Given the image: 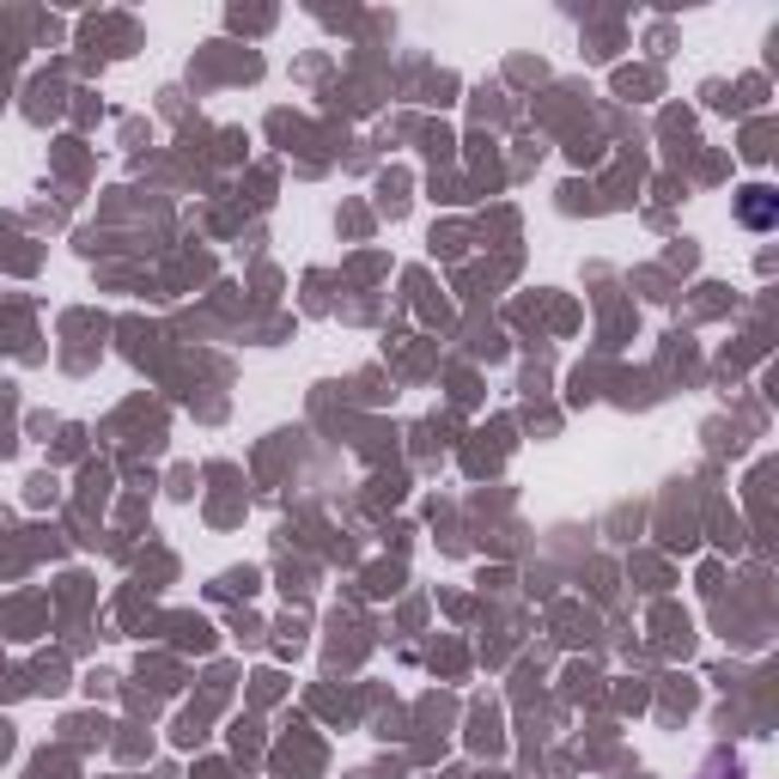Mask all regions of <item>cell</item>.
Here are the masks:
<instances>
[{"instance_id": "6da1fadb", "label": "cell", "mask_w": 779, "mask_h": 779, "mask_svg": "<svg viewBox=\"0 0 779 779\" xmlns=\"http://www.w3.org/2000/svg\"><path fill=\"white\" fill-rule=\"evenodd\" d=\"M737 213H743V226H750V232H767L779 220V196L767 184H750V189H743V201H737Z\"/></svg>"}]
</instances>
